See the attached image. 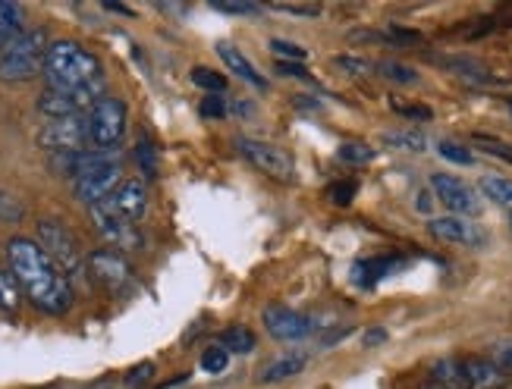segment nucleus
Masks as SVG:
<instances>
[{"label": "nucleus", "mask_w": 512, "mask_h": 389, "mask_svg": "<svg viewBox=\"0 0 512 389\" xmlns=\"http://www.w3.org/2000/svg\"><path fill=\"white\" fill-rule=\"evenodd\" d=\"M431 192L437 195V201L443 208H450L453 217L465 214V217H475L481 214V201L475 195V189L469 182H462L459 176H450V173H434L431 176Z\"/></svg>", "instance_id": "12"}, {"label": "nucleus", "mask_w": 512, "mask_h": 389, "mask_svg": "<svg viewBox=\"0 0 512 389\" xmlns=\"http://www.w3.org/2000/svg\"><path fill=\"white\" fill-rule=\"evenodd\" d=\"M110 204L117 208L120 217H126L129 223H136L145 217L148 211V189H145V182L142 179H123L120 182V189L107 198Z\"/></svg>", "instance_id": "16"}, {"label": "nucleus", "mask_w": 512, "mask_h": 389, "mask_svg": "<svg viewBox=\"0 0 512 389\" xmlns=\"http://www.w3.org/2000/svg\"><path fill=\"white\" fill-rule=\"evenodd\" d=\"M403 267V261L399 258H371V261H359L352 267V277L359 286H374V283H381L384 277H393V273Z\"/></svg>", "instance_id": "18"}, {"label": "nucleus", "mask_w": 512, "mask_h": 389, "mask_svg": "<svg viewBox=\"0 0 512 389\" xmlns=\"http://www.w3.org/2000/svg\"><path fill=\"white\" fill-rule=\"evenodd\" d=\"M308 358L305 355H286V358H277L271 361L267 368L261 371V383H280V380H289V377H299L305 371Z\"/></svg>", "instance_id": "19"}, {"label": "nucleus", "mask_w": 512, "mask_h": 389, "mask_svg": "<svg viewBox=\"0 0 512 389\" xmlns=\"http://www.w3.org/2000/svg\"><path fill=\"white\" fill-rule=\"evenodd\" d=\"M384 145L393 151H409V154H421L428 148V139L418 129H399V132H387Z\"/></svg>", "instance_id": "23"}, {"label": "nucleus", "mask_w": 512, "mask_h": 389, "mask_svg": "<svg viewBox=\"0 0 512 389\" xmlns=\"http://www.w3.org/2000/svg\"><path fill=\"white\" fill-rule=\"evenodd\" d=\"M92 220L98 226V236L114 248V251H132L142 245V236L136 230V223H129L126 217L117 214V208L110 201H101L92 208Z\"/></svg>", "instance_id": "11"}, {"label": "nucleus", "mask_w": 512, "mask_h": 389, "mask_svg": "<svg viewBox=\"0 0 512 389\" xmlns=\"http://www.w3.org/2000/svg\"><path fill=\"white\" fill-rule=\"evenodd\" d=\"M88 273H92V280L110 295H123L136 286V270H132L123 251H114V248L92 251V255H88Z\"/></svg>", "instance_id": "8"}, {"label": "nucleus", "mask_w": 512, "mask_h": 389, "mask_svg": "<svg viewBox=\"0 0 512 389\" xmlns=\"http://www.w3.org/2000/svg\"><path fill=\"white\" fill-rule=\"evenodd\" d=\"M267 333H271L274 339L280 342H299L305 336L315 333V320H311L308 314H299V311H289L283 305H274V308H264L261 314Z\"/></svg>", "instance_id": "13"}, {"label": "nucleus", "mask_w": 512, "mask_h": 389, "mask_svg": "<svg viewBox=\"0 0 512 389\" xmlns=\"http://www.w3.org/2000/svg\"><path fill=\"white\" fill-rule=\"evenodd\" d=\"M337 66H340V70H346L349 76H371V73H374V63H371V60L352 57V54L337 57Z\"/></svg>", "instance_id": "33"}, {"label": "nucleus", "mask_w": 512, "mask_h": 389, "mask_svg": "<svg viewBox=\"0 0 512 389\" xmlns=\"http://www.w3.org/2000/svg\"><path fill=\"white\" fill-rule=\"evenodd\" d=\"M443 66L447 70H453L459 79H465V82H475V85H494L497 79L491 76V70H487L484 63H478V60H469V57H450V60H443Z\"/></svg>", "instance_id": "20"}, {"label": "nucleus", "mask_w": 512, "mask_h": 389, "mask_svg": "<svg viewBox=\"0 0 512 389\" xmlns=\"http://www.w3.org/2000/svg\"><path fill=\"white\" fill-rule=\"evenodd\" d=\"M192 82H195L198 88L211 91V95H220V91L227 88V79L220 76L217 70H208V66H195V70H192Z\"/></svg>", "instance_id": "29"}, {"label": "nucleus", "mask_w": 512, "mask_h": 389, "mask_svg": "<svg viewBox=\"0 0 512 389\" xmlns=\"http://www.w3.org/2000/svg\"><path fill=\"white\" fill-rule=\"evenodd\" d=\"M48 48V35L41 29H22L0 48V82H32L35 76H44Z\"/></svg>", "instance_id": "4"}, {"label": "nucleus", "mask_w": 512, "mask_h": 389, "mask_svg": "<svg viewBox=\"0 0 512 389\" xmlns=\"http://www.w3.org/2000/svg\"><path fill=\"white\" fill-rule=\"evenodd\" d=\"M214 10H220V13H236V16H242V13H258V4H249V0H214L211 4Z\"/></svg>", "instance_id": "37"}, {"label": "nucleus", "mask_w": 512, "mask_h": 389, "mask_svg": "<svg viewBox=\"0 0 512 389\" xmlns=\"http://www.w3.org/2000/svg\"><path fill=\"white\" fill-rule=\"evenodd\" d=\"M355 192H359V182H355V179H343V182H333V186L327 189V198L333 204H340V208H346V204L355 201Z\"/></svg>", "instance_id": "31"}, {"label": "nucleus", "mask_w": 512, "mask_h": 389, "mask_svg": "<svg viewBox=\"0 0 512 389\" xmlns=\"http://www.w3.org/2000/svg\"><path fill=\"white\" fill-rule=\"evenodd\" d=\"M337 154H340L343 164H352V167H365L374 160V148L365 142H343Z\"/></svg>", "instance_id": "27"}, {"label": "nucleus", "mask_w": 512, "mask_h": 389, "mask_svg": "<svg viewBox=\"0 0 512 389\" xmlns=\"http://www.w3.org/2000/svg\"><path fill=\"white\" fill-rule=\"evenodd\" d=\"M293 104H296V107H321V101L305 98V95H296V98H293Z\"/></svg>", "instance_id": "44"}, {"label": "nucleus", "mask_w": 512, "mask_h": 389, "mask_svg": "<svg viewBox=\"0 0 512 389\" xmlns=\"http://www.w3.org/2000/svg\"><path fill=\"white\" fill-rule=\"evenodd\" d=\"M384 339H387L384 330H368V333H365V346H368V349H371V346H381Z\"/></svg>", "instance_id": "42"}, {"label": "nucleus", "mask_w": 512, "mask_h": 389, "mask_svg": "<svg viewBox=\"0 0 512 389\" xmlns=\"http://www.w3.org/2000/svg\"><path fill=\"white\" fill-rule=\"evenodd\" d=\"M35 242L44 248V255H48L66 273V277H76V273H82L88 267V258H85L79 239L70 233V226L60 223V220H51V217L38 220V239Z\"/></svg>", "instance_id": "5"}, {"label": "nucleus", "mask_w": 512, "mask_h": 389, "mask_svg": "<svg viewBox=\"0 0 512 389\" xmlns=\"http://www.w3.org/2000/svg\"><path fill=\"white\" fill-rule=\"evenodd\" d=\"M224 113H227V101L220 95H208L202 101V117H224Z\"/></svg>", "instance_id": "38"}, {"label": "nucleus", "mask_w": 512, "mask_h": 389, "mask_svg": "<svg viewBox=\"0 0 512 389\" xmlns=\"http://www.w3.org/2000/svg\"><path fill=\"white\" fill-rule=\"evenodd\" d=\"M428 233L440 242H447V245H465V248H478L484 245V233H481V226L469 223V220H462V217H437L428 223Z\"/></svg>", "instance_id": "14"}, {"label": "nucleus", "mask_w": 512, "mask_h": 389, "mask_svg": "<svg viewBox=\"0 0 512 389\" xmlns=\"http://www.w3.org/2000/svg\"><path fill=\"white\" fill-rule=\"evenodd\" d=\"M151 377H154V364L151 361H142V364H136V368L126 374V386L129 389H142V386L151 383Z\"/></svg>", "instance_id": "36"}, {"label": "nucleus", "mask_w": 512, "mask_h": 389, "mask_svg": "<svg viewBox=\"0 0 512 389\" xmlns=\"http://www.w3.org/2000/svg\"><path fill=\"white\" fill-rule=\"evenodd\" d=\"M509 110H512V101H509Z\"/></svg>", "instance_id": "47"}, {"label": "nucleus", "mask_w": 512, "mask_h": 389, "mask_svg": "<svg viewBox=\"0 0 512 389\" xmlns=\"http://www.w3.org/2000/svg\"><path fill=\"white\" fill-rule=\"evenodd\" d=\"M500 368H503L506 377H512V346H506V349L500 352Z\"/></svg>", "instance_id": "43"}, {"label": "nucleus", "mask_w": 512, "mask_h": 389, "mask_svg": "<svg viewBox=\"0 0 512 389\" xmlns=\"http://www.w3.org/2000/svg\"><path fill=\"white\" fill-rule=\"evenodd\" d=\"M440 154L447 157V160H453V164H462V167L475 164V154L469 148L456 145V142H440Z\"/></svg>", "instance_id": "34"}, {"label": "nucleus", "mask_w": 512, "mask_h": 389, "mask_svg": "<svg viewBox=\"0 0 512 389\" xmlns=\"http://www.w3.org/2000/svg\"><path fill=\"white\" fill-rule=\"evenodd\" d=\"M7 267L19 280L26 299L51 317H60L73 308V286L70 277L44 255V248L35 239H10L7 242Z\"/></svg>", "instance_id": "1"}, {"label": "nucleus", "mask_w": 512, "mask_h": 389, "mask_svg": "<svg viewBox=\"0 0 512 389\" xmlns=\"http://www.w3.org/2000/svg\"><path fill=\"white\" fill-rule=\"evenodd\" d=\"M129 126V110L120 98L104 95L92 110H88V139L98 151H114Z\"/></svg>", "instance_id": "6"}, {"label": "nucleus", "mask_w": 512, "mask_h": 389, "mask_svg": "<svg viewBox=\"0 0 512 389\" xmlns=\"http://www.w3.org/2000/svg\"><path fill=\"white\" fill-rule=\"evenodd\" d=\"M462 364V389H503L506 374L500 364L487 358H459Z\"/></svg>", "instance_id": "15"}, {"label": "nucleus", "mask_w": 512, "mask_h": 389, "mask_svg": "<svg viewBox=\"0 0 512 389\" xmlns=\"http://www.w3.org/2000/svg\"><path fill=\"white\" fill-rule=\"evenodd\" d=\"M22 299H26V292L13 277V270L0 267V314H16L22 308Z\"/></svg>", "instance_id": "21"}, {"label": "nucleus", "mask_w": 512, "mask_h": 389, "mask_svg": "<svg viewBox=\"0 0 512 389\" xmlns=\"http://www.w3.org/2000/svg\"><path fill=\"white\" fill-rule=\"evenodd\" d=\"M509 160H512V148H509Z\"/></svg>", "instance_id": "46"}, {"label": "nucleus", "mask_w": 512, "mask_h": 389, "mask_svg": "<svg viewBox=\"0 0 512 389\" xmlns=\"http://www.w3.org/2000/svg\"><path fill=\"white\" fill-rule=\"evenodd\" d=\"M104 79L101 60L82 48L79 41H54L48 48V60H44V82L54 91H76Z\"/></svg>", "instance_id": "2"}, {"label": "nucleus", "mask_w": 512, "mask_h": 389, "mask_svg": "<svg viewBox=\"0 0 512 389\" xmlns=\"http://www.w3.org/2000/svg\"><path fill=\"white\" fill-rule=\"evenodd\" d=\"M481 192L487 201L500 204V208H509L512 214V179L506 176H481Z\"/></svg>", "instance_id": "24"}, {"label": "nucleus", "mask_w": 512, "mask_h": 389, "mask_svg": "<svg viewBox=\"0 0 512 389\" xmlns=\"http://www.w3.org/2000/svg\"><path fill=\"white\" fill-rule=\"evenodd\" d=\"M509 226H512V214H509Z\"/></svg>", "instance_id": "45"}, {"label": "nucleus", "mask_w": 512, "mask_h": 389, "mask_svg": "<svg viewBox=\"0 0 512 389\" xmlns=\"http://www.w3.org/2000/svg\"><path fill=\"white\" fill-rule=\"evenodd\" d=\"M384 41H396V44H418L421 41V35L418 32H406V29H390L387 35H384Z\"/></svg>", "instance_id": "40"}, {"label": "nucleus", "mask_w": 512, "mask_h": 389, "mask_svg": "<svg viewBox=\"0 0 512 389\" xmlns=\"http://www.w3.org/2000/svg\"><path fill=\"white\" fill-rule=\"evenodd\" d=\"M38 145L54 154H82L85 145H92L88 139V113L85 117H66V120H51L41 129Z\"/></svg>", "instance_id": "9"}, {"label": "nucleus", "mask_w": 512, "mask_h": 389, "mask_svg": "<svg viewBox=\"0 0 512 389\" xmlns=\"http://www.w3.org/2000/svg\"><path fill=\"white\" fill-rule=\"evenodd\" d=\"M271 48L280 54V60H289V63H302V60L308 57V51L299 48V44H293V41H280V38H274V41H271Z\"/></svg>", "instance_id": "35"}, {"label": "nucleus", "mask_w": 512, "mask_h": 389, "mask_svg": "<svg viewBox=\"0 0 512 389\" xmlns=\"http://www.w3.org/2000/svg\"><path fill=\"white\" fill-rule=\"evenodd\" d=\"M136 164L142 167L145 179H158V148L151 139H139L136 145Z\"/></svg>", "instance_id": "28"}, {"label": "nucleus", "mask_w": 512, "mask_h": 389, "mask_svg": "<svg viewBox=\"0 0 512 389\" xmlns=\"http://www.w3.org/2000/svg\"><path fill=\"white\" fill-rule=\"evenodd\" d=\"M217 346H224L230 355H249V352H255L258 339L249 327H227L224 333H220Z\"/></svg>", "instance_id": "22"}, {"label": "nucleus", "mask_w": 512, "mask_h": 389, "mask_svg": "<svg viewBox=\"0 0 512 389\" xmlns=\"http://www.w3.org/2000/svg\"><path fill=\"white\" fill-rule=\"evenodd\" d=\"M374 73H381L384 79H390L396 85H415L418 82V73L412 70V66L399 63V60H381V63H374Z\"/></svg>", "instance_id": "26"}, {"label": "nucleus", "mask_w": 512, "mask_h": 389, "mask_svg": "<svg viewBox=\"0 0 512 389\" xmlns=\"http://www.w3.org/2000/svg\"><path fill=\"white\" fill-rule=\"evenodd\" d=\"M396 113H403V117H412V120H431V110L428 107H406V104H393Z\"/></svg>", "instance_id": "41"}, {"label": "nucleus", "mask_w": 512, "mask_h": 389, "mask_svg": "<svg viewBox=\"0 0 512 389\" xmlns=\"http://www.w3.org/2000/svg\"><path fill=\"white\" fill-rule=\"evenodd\" d=\"M236 148L264 176H271L277 182H296V160L289 157L283 148H277L271 142H258V139H239Z\"/></svg>", "instance_id": "10"}, {"label": "nucleus", "mask_w": 512, "mask_h": 389, "mask_svg": "<svg viewBox=\"0 0 512 389\" xmlns=\"http://www.w3.org/2000/svg\"><path fill=\"white\" fill-rule=\"evenodd\" d=\"M123 176V167L114 151H82L79 154V164H76V198L88 208H95V204L107 201L120 189V179Z\"/></svg>", "instance_id": "3"}, {"label": "nucleus", "mask_w": 512, "mask_h": 389, "mask_svg": "<svg viewBox=\"0 0 512 389\" xmlns=\"http://www.w3.org/2000/svg\"><path fill=\"white\" fill-rule=\"evenodd\" d=\"M19 22H22V10L16 4H10V0H0V48L22 32Z\"/></svg>", "instance_id": "25"}, {"label": "nucleus", "mask_w": 512, "mask_h": 389, "mask_svg": "<svg viewBox=\"0 0 512 389\" xmlns=\"http://www.w3.org/2000/svg\"><path fill=\"white\" fill-rule=\"evenodd\" d=\"M22 217H26V208H22V201L13 192L0 189V220H4V223H19Z\"/></svg>", "instance_id": "30"}, {"label": "nucleus", "mask_w": 512, "mask_h": 389, "mask_svg": "<svg viewBox=\"0 0 512 389\" xmlns=\"http://www.w3.org/2000/svg\"><path fill=\"white\" fill-rule=\"evenodd\" d=\"M227 364H230V352H227L224 346H211V349H205V355H202V368H205L208 374L227 371Z\"/></svg>", "instance_id": "32"}, {"label": "nucleus", "mask_w": 512, "mask_h": 389, "mask_svg": "<svg viewBox=\"0 0 512 389\" xmlns=\"http://www.w3.org/2000/svg\"><path fill=\"white\" fill-rule=\"evenodd\" d=\"M104 98V79L76 88V91H54L44 88L38 98V110L51 120H66V117H85V110H92Z\"/></svg>", "instance_id": "7"}, {"label": "nucleus", "mask_w": 512, "mask_h": 389, "mask_svg": "<svg viewBox=\"0 0 512 389\" xmlns=\"http://www.w3.org/2000/svg\"><path fill=\"white\" fill-rule=\"evenodd\" d=\"M277 73L289 76V79H308V70L302 63H289V60H277Z\"/></svg>", "instance_id": "39"}, {"label": "nucleus", "mask_w": 512, "mask_h": 389, "mask_svg": "<svg viewBox=\"0 0 512 389\" xmlns=\"http://www.w3.org/2000/svg\"><path fill=\"white\" fill-rule=\"evenodd\" d=\"M217 54H220V60L227 63V70L233 73V76H239L242 82H249L252 88H267V82H264V76L255 70V63L242 54L239 48H233L230 41H217Z\"/></svg>", "instance_id": "17"}]
</instances>
